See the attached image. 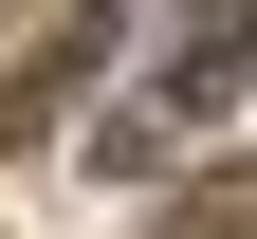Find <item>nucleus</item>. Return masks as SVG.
Returning a JSON list of instances; mask_svg holds the SVG:
<instances>
[{"label": "nucleus", "instance_id": "nucleus-1", "mask_svg": "<svg viewBox=\"0 0 257 239\" xmlns=\"http://www.w3.org/2000/svg\"><path fill=\"white\" fill-rule=\"evenodd\" d=\"M166 239H239V166H220L202 202H166Z\"/></svg>", "mask_w": 257, "mask_h": 239}]
</instances>
